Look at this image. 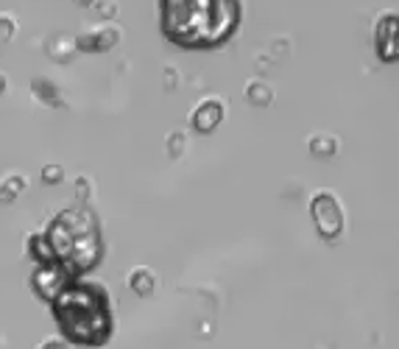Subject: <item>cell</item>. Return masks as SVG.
Returning a JSON list of instances; mask_svg holds the SVG:
<instances>
[{"instance_id": "20", "label": "cell", "mask_w": 399, "mask_h": 349, "mask_svg": "<svg viewBox=\"0 0 399 349\" xmlns=\"http://www.w3.org/2000/svg\"><path fill=\"white\" fill-rule=\"evenodd\" d=\"M40 349H70V346H67L65 341H56V338H48V341H45V343H42Z\"/></svg>"}, {"instance_id": "2", "label": "cell", "mask_w": 399, "mask_h": 349, "mask_svg": "<svg viewBox=\"0 0 399 349\" xmlns=\"http://www.w3.org/2000/svg\"><path fill=\"white\" fill-rule=\"evenodd\" d=\"M54 316L59 330L81 346H101L112 332L109 299L95 285H67L54 299Z\"/></svg>"}, {"instance_id": "12", "label": "cell", "mask_w": 399, "mask_h": 349, "mask_svg": "<svg viewBox=\"0 0 399 349\" xmlns=\"http://www.w3.org/2000/svg\"><path fill=\"white\" fill-rule=\"evenodd\" d=\"M310 151H313V156H335L338 154V140L332 134H316L310 140Z\"/></svg>"}, {"instance_id": "4", "label": "cell", "mask_w": 399, "mask_h": 349, "mask_svg": "<svg viewBox=\"0 0 399 349\" xmlns=\"http://www.w3.org/2000/svg\"><path fill=\"white\" fill-rule=\"evenodd\" d=\"M310 213H313V221H316V229L321 238L335 241L343 232V210L332 193H327V190L316 193L310 202Z\"/></svg>"}, {"instance_id": "1", "label": "cell", "mask_w": 399, "mask_h": 349, "mask_svg": "<svg viewBox=\"0 0 399 349\" xmlns=\"http://www.w3.org/2000/svg\"><path fill=\"white\" fill-rule=\"evenodd\" d=\"M159 23L173 45L218 48L241 26V0H159Z\"/></svg>"}, {"instance_id": "5", "label": "cell", "mask_w": 399, "mask_h": 349, "mask_svg": "<svg viewBox=\"0 0 399 349\" xmlns=\"http://www.w3.org/2000/svg\"><path fill=\"white\" fill-rule=\"evenodd\" d=\"M34 288H37V293L42 296V299H56L65 288H67V271L65 268H54V266H45V268H40L37 271V277H34Z\"/></svg>"}, {"instance_id": "9", "label": "cell", "mask_w": 399, "mask_h": 349, "mask_svg": "<svg viewBox=\"0 0 399 349\" xmlns=\"http://www.w3.org/2000/svg\"><path fill=\"white\" fill-rule=\"evenodd\" d=\"M129 285H131V291L137 293V296H151L154 293V288H156V277H154V271L151 268H134L131 274H129Z\"/></svg>"}, {"instance_id": "6", "label": "cell", "mask_w": 399, "mask_h": 349, "mask_svg": "<svg viewBox=\"0 0 399 349\" xmlns=\"http://www.w3.org/2000/svg\"><path fill=\"white\" fill-rule=\"evenodd\" d=\"M120 42V31L115 29V26H104V29H92V31H87L84 37H79L76 40V45L81 48V51H112L115 45Z\"/></svg>"}, {"instance_id": "18", "label": "cell", "mask_w": 399, "mask_h": 349, "mask_svg": "<svg viewBox=\"0 0 399 349\" xmlns=\"http://www.w3.org/2000/svg\"><path fill=\"white\" fill-rule=\"evenodd\" d=\"M181 151H184V134H181V131H173L170 140H168V154H170V156H181Z\"/></svg>"}, {"instance_id": "8", "label": "cell", "mask_w": 399, "mask_h": 349, "mask_svg": "<svg viewBox=\"0 0 399 349\" xmlns=\"http://www.w3.org/2000/svg\"><path fill=\"white\" fill-rule=\"evenodd\" d=\"M393 26H396V15H385L377 26V51L385 62H393L396 54H393Z\"/></svg>"}, {"instance_id": "11", "label": "cell", "mask_w": 399, "mask_h": 349, "mask_svg": "<svg viewBox=\"0 0 399 349\" xmlns=\"http://www.w3.org/2000/svg\"><path fill=\"white\" fill-rule=\"evenodd\" d=\"M246 98H249V104H254V106H268V104L274 101V90H271L268 84H263V81H252V84L246 87Z\"/></svg>"}, {"instance_id": "13", "label": "cell", "mask_w": 399, "mask_h": 349, "mask_svg": "<svg viewBox=\"0 0 399 349\" xmlns=\"http://www.w3.org/2000/svg\"><path fill=\"white\" fill-rule=\"evenodd\" d=\"M23 188H26V179L17 177V173H15V177H9V179H3V182H0V204L15 202Z\"/></svg>"}, {"instance_id": "7", "label": "cell", "mask_w": 399, "mask_h": 349, "mask_svg": "<svg viewBox=\"0 0 399 349\" xmlns=\"http://www.w3.org/2000/svg\"><path fill=\"white\" fill-rule=\"evenodd\" d=\"M221 117H224V104L218 101V98H207V101H202L195 106V112H193V126L198 129V131H213L218 123H221Z\"/></svg>"}, {"instance_id": "17", "label": "cell", "mask_w": 399, "mask_h": 349, "mask_svg": "<svg viewBox=\"0 0 399 349\" xmlns=\"http://www.w3.org/2000/svg\"><path fill=\"white\" fill-rule=\"evenodd\" d=\"M62 177H65L62 165H45V168H42V182H45V185H56V182H62Z\"/></svg>"}, {"instance_id": "10", "label": "cell", "mask_w": 399, "mask_h": 349, "mask_svg": "<svg viewBox=\"0 0 399 349\" xmlns=\"http://www.w3.org/2000/svg\"><path fill=\"white\" fill-rule=\"evenodd\" d=\"M76 48H79V45H76V40H70V37H54L48 56L56 59V62H62V65H67V62L76 56Z\"/></svg>"}, {"instance_id": "3", "label": "cell", "mask_w": 399, "mask_h": 349, "mask_svg": "<svg viewBox=\"0 0 399 349\" xmlns=\"http://www.w3.org/2000/svg\"><path fill=\"white\" fill-rule=\"evenodd\" d=\"M54 260H62L70 271H87L101 260V243H98V224L90 210H67L62 213L48 235H45Z\"/></svg>"}, {"instance_id": "14", "label": "cell", "mask_w": 399, "mask_h": 349, "mask_svg": "<svg viewBox=\"0 0 399 349\" xmlns=\"http://www.w3.org/2000/svg\"><path fill=\"white\" fill-rule=\"evenodd\" d=\"M28 249L34 252V257H37V260H42V263H54V252H51V246H48L45 235H34V238L28 241Z\"/></svg>"}, {"instance_id": "22", "label": "cell", "mask_w": 399, "mask_h": 349, "mask_svg": "<svg viewBox=\"0 0 399 349\" xmlns=\"http://www.w3.org/2000/svg\"><path fill=\"white\" fill-rule=\"evenodd\" d=\"M3 90H6V76L0 73V92H3Z\"/></svg>"}, {"instance_id": "16", "label": "cell", "mask_w": 399, "mask_h": 349, "mask_svg": "<svg viewBox=\"0 0 399 349\" xmlns=\"http://www.w3.org/2000/svg\"><path fill=\"white\" fill-rule=\"evenodd\" d=\"M15 31H17V23L12 17H6V15H0V48L15 37Z\"/></svg>"}, {"instance_id": "19", "label": "cell", "mask_w": 399, "mask_h": 349, "mask_svg": "<svg viewBox=\"0 0 399 349\" xmlns=\"http://www.w3.org/2000/svg\"><path fill=\"white\" fill-rule=\"evenodd\" d=\"M95 9H98L104 17H115V15H117L115 0H95Z\"/></svg>"}, {"instance_id": "21", "label": "cell", "mask_w": 399, "mask_h": 349, "mask_svg": "<svg viewBox=\"0 0 399 349\" xmlns=\"http://www.w3.org/2000/svg\"><path fill=\"white\" fill-rule=\"evenodd\" d=\"M73 3H76V6H92L95 0H73Z\"/></svg>"}, {"instance_id": "15", "label": "cell", "mask_w": 399, "mask_h": 349, "mask_svg": "<svg viewBox=\"0 0 399 349\" xmlns=\"http://www.w3.org/2000/svg\"><path fill=\"white\" fill-rule=\"evenodd\" d=\"M34 90L40 92V98H42L45 104H56V106L62 104V101H59V90H56L48 79H37V81H34Z\"/></svg>"}]
</instances>
